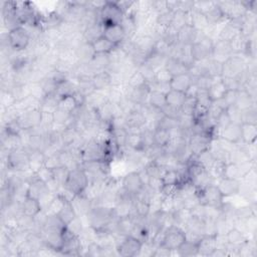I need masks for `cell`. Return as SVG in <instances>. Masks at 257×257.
<instances>
[{"instance_id":"obj_39","label":"cell","mask_w":257,"mask_h":257,"mask_svg":"<svg viewBox=\"0 0 257 257\" xmlns=\"http://www.w3.org/2000/svg\"><path fill=\"white\" fill-rule=\"evenodd\" d=\"M149 84L147 82V80L144 78V76L141 74V72L137 69L128 78L127 80V85L128 87L132 88H138V87H142Z\"/></svg>"},{"instance_id":"obj_2","label":"cell","mask_w":257,"mask_h":257,"mask_svg":"<svg viewBox=\"0 0 257 257\" xmlns=\"http://www.w3.org/2000/svg\"><path fill=\"white\" fill-rule=\"evenodd\" d=\"M185 230L181 226L172 224L162 231V236L158 242V245L173 252L177 251V249L185 242Z\"/></svg>"},{"instance_id":"obj_36","label":"cell","mask_w":257,"mask_h":257,"mask_svg":"<svg viewBox=\"0 0 257 257\" xmlns=\"http://www.w3.org/2000/svg\"><path fill=\"white\" fill-rule=\"evenodd\" d=\"M145 171L147 172V174L150 177H157V178H162L163 174L165 173V171L168 169L162 165H160L156 160H152L150 163H148L146 165V167L144 168Z\"/></svg>"},{"instance_id":"obj_11","label":"cell","mask_w":257,"mask_h":257,"mask_svg":"<svg viewBox=\"0 0 257 257\" xmlns=\"http://www.w3.org/2000/svg\"><path fill=\"white\" fill-rule=\"evenodd\" d=\"M49 193H51V190L49 189L48 185L46 183H44L43 181L39 180L35 176V174H33V177L27 182L26 196L35 198L40 201L45 196H47Z\"/></svg>"},{"instance_id":"obj_9","label":"cell","mask_w":257,"mask_h":257,"mask_svg":"<svg viewBox=\"0 0 257 257\" xmlns=\"http://www.w3.org/2000/svg\"><path fill=\"white\" fill-rule=\"evenodd\" d=\"M63 230L55 229H42L41 237L44 246L49 250L60 252L63 244Z\"/></svg>"},{"instance_id":"obj_7","label":"cell","mask_w":257,"mask_h":257,"mask_svg":"<svg viewBox=\"0 0 257 257\" xmlns=\"http://www.w3.org/2000/svg\"><path fill=\"white\" fill-rule=\"evenodd\" d=\"M7 166L10 170H30L28 163V152L22 148L11 150L7 156Z\"/></svg>"},{"instance_id":"obj_31","label":"cell","mask_w":257,"mask_h":257,"mask_svg":"<svg viewBox=\"0 0 257 257\" xmlns=\"http://www.w3.org/2000/svg\"><path fill=\"white\" fill-rule=\"evenodd\" d=\"M186 99V93L170 89L166 93V102L168 105L176 107V108H181L183 102Z\"/></svg>"},{"instance_id":"obj_18","label":"cell","mask_w":257,"mask_h":257,"mask_svg":"<svg viewBox=\"0 0 257 257\" xmlns=\"http://www.w3.org/2000/svg\"><path fill=\"white\" fill-rule=\"evenodd\" d=\"M218 235H203L198 243L199 255L210 256L218 246Z\"/></svg>"},{"instance_id":"obj_22","label":"cell","mask_w":257,"mask_h":257,"mask_svg":"<svg viewBox=\"0 0 257 257\" xmlns=\"http://www.w3.org/2000/svg\"><path fill=\"white\" fill-rule=\"evenodd\" d=\"M257 138V123H241V142L244 145H254Z\"/></svg>"},{"instance_id":"obj_46","label":"cell","mask_w":257,"mask_h":257,"mask_svg":"<svg viewBox=\"0 0 257 257\" xmlns=\"http://www.w3.org/2000/svg\"><path fill=\"white\" fill-rule=\"evenodd\" d=\"M161 112H162V114L165 115V116H168V117H171V118H176V119H179L180 116L182 115L181 109L176 108V107H173V106H170V105H168V104H166V105L161 109Z\"/></svg>"},{"instance_id":"obj_48","label":"cell","mask_w":257,"mask_h":257,"mask_svg":"<svg viewBox=\"0 0 257 257\" xmlns=\"http://www.w3.org/2000/svg\"><path fill=\"white\" fill-rule=\"evenodd\" d=\"M164 186L162 178H157V177H150L149 183L147 187L152 190L154 193H160L162 187Z\"/></svg>"},{"instance_id":"obj_16","label":"cell","mask_w":257,"mask_h":257,"mask_svg":"<svg viewBox=\"0 0 257 257\" xmlns=\"http://www.w3.org/2000/svg\"><path fill=\"white\" fill-rule=\"evenodd\" d=\"M193 83H194V81H193L192 77L187 72V73L174 75L172 77L169 85H170V89L186 93Z\"/></svg>"},{"instance_id":"obj_25","label":"cell","mask_w":257,"mask_h":257,"mask_svg":"<svg viewBox=\"0 0 257 257\" xmlns=\"http://www.w3.org/2000/svg\"><path fill=\"white\" fill-rule=\"evenodd\" d=\"M102 36V25L100 22H95L92 24L86 25L83 31L84 42L92 44L95 40Z\"/></svg>"},{"instance_id":"obj_41","label":"cell","mask_w":257,"mask_h":257,"mask_svg":"<svg viewBox=\"0 0 257 257\" xmlns=\"http://www.w3.org/2000/svg\"><path fill=\"white\" fill-rule=\"evenodd\" d=\"M138 70L141 72V74L144 76V78L147 80V82L149 83V85L154 81L155 79V73L156 70L154 68H152L149 64H147L146 62L140 64L138 66Z\"/></svg>"},{"instance_id":"obj_38","label":"cell","mask_w":257,"mask_h":257,"mask_svg":"<svg viewBox=\"0 0 257 257\" xmlns=\"http://www.w3.org/2000/svg\"><path fill=\"white\" fill-rule=\"evenodd\" d=\"M225 110L228 114V117H229L231 123H236V124L242 123V112L243 111L238 106H236L235 104L230 105Z\"/></svg>"},{"instance_id":"obj_23","label":"cell","mask_w":257,"mask_h":257,"mask_svg":"<svg viewBox=\"0 0 257 257\" xmlns=\"http://www.w3.org/2000/svg\"><path fill=\"white\" fill-rule=\"evenodd\" d=\"M91 84L94 90H103L111 85L110 73L106 70L95 72L91 78Z\"/></svg>"},{"instance_id":"obj_14","label":"cell","mask_w":257,"mask_h":257,"mask_svg":"<svg viewBox=\"0 0 257 257\" xmlns=\"http://www.w3.org/2000/svg\"><path fill=\"white\" fill-rule=\"evenodd\" d=\"M224 198L233 197L239 194L241 181L230 178H221L216 184Z\"/></svg>"},{"instance_id":"obj_26","label":"cell","mask_w":257,"mask_h":257,"mask_svg":"<svg viewBox=\"0 0 257 257\" xmlns=\"http://www.w3.org/2000/svg\"><path fill=\"white\" fill-rule=\"evenodd\" d=\"M165 67L170 71V73L174 75L187 73L189 70V66L185 64L182 60L174 57H168L165 62Z\"/></svg>"},{"instance_id":"obj_17","label":"cell","mask_w":257,"mask_h":257,"mask_svg":"<svg viewBox=\"0 0 257 257\" xmlns=\"http://www.w3.org/2000/svg\"><path fill=\"white\" fill-rule=\"evenodd\" d=\"M224 238L228 244L237 246V247H241L242 245H244L246 242L249 241V238L245 234V232L243 230H240L237 227H231L224 234Z\"/></svg>"},{"instance_id":"obj_30","label":"cell","mask_w":257,"mask_h":257,"mask_svg":"<svg viewBox=\"0 0 257 257\" xmlns=\"http://www.w3.org/2000/svg\"><path fill=\"white\" fill-rule=\"evenodd\" d=\"M236 106H238L241 110H246L248 108H251L254 106V99L253 96L247 92L244 88H241L238 90L237 100L235 103Z\"/></svg>"},{"instance_id":"obj_33","label":"cell","mask_w":257,"mask_h":257,"mask_svg":"<svg viewBox=\"0 0 257 257\" xmlns=\"http://www.w3.org/2000/svg\"><path fill=\"white\" fill-rule=\"evenodd\" d=\"M177 254L183 257H191L199 255V247L198 243L192 242L189 240H185V242L177 249Z\"/></svg>"},{"instance_id":"obj_1","label":"cell","mask_w":257,"mask_h":257,"mask_svg":"<svg viewBox=\"0 0 257 257\" xmlns=\"http://www.w3.org/2000/svg\"><path fill=\"white\" fill-rule=\"evenodd\" d=\"M90 180L86 171L82 167L70 169L68 178L63 188L68 191L71 195L77 196L84 194L87 187L89 186Z\"/></svg>"},{"instance_id":"obj_15","label":"cell","mask_w":257,"mask_h":257,"mask_svg":"<svg viewBox=\"0 0 257 257\" xmlns=\"http://www.w3.org/2000/svg\"><path fill=\"white\" fill-rule=\"evenodd\" d=\"M219 137L226 143L237 145L241 142V124L230 123L225 128H223Z\"/></svg>"},{"instance_id":"obj_47","label":"cell","mask_w":257,"mask_h":257,"mask_svg":"<svg viewBox=\"0 0 257 257\" xmlns=\"http://www.w3.org/2000/svg\"><path fill=\"white\" fill-rule=\"evenodd\" d=\"M160 210L165 213H173L174 212V205H173V197H165L162 196Z\"/></svg>"},{"instance_id":"obj_13","label":"cell","mask_w":257,"mask_h":257,"mask_svg":"<svg viewBox=\"0 0 257 257\" xmlns=\"http://www.w3.org/2000/svg\"><path fill=\"white\" fill-rule=\"evenodd\" d=\"M19 208L20 214L26 215L31 218H36L40 213L43 212L40 201L28 196H25V198L21 201V203L19 204Z\"/></svg>"},{"instance_id":"obj_24","label":"cell","mask_w":257,"mask_h":257,"mask_svg":"<svg viewBox=\"0 0 257 257\" xmlns=\"http://www.w3.org/2000/svg\"><path fill=\"white\" fill-rule=\"evenodd\" d=\"M152 140H153V145L159 148L165 149L171 142L172 140V134L169 131L156 127L152 132Z\"/></svg>"},{"instance_id":"obj_40","label":"cell","mask_w":257,"mask_h":257,"mask_svg":"<svg viewBox=\"0 0 257 257\" xmlns=\"http://www.w3.org/2000/svg\"><path fill=\"white\" fill-rule=\"evenodd\" d=\"M173 75L170 73V71L164 66L162 68H159L156 70L155 73V82H159V83H163V84H170V81L172 79ZM153 81V82H154Z\"/></svg>"},{"instance_id":"obj_8","label":"cell","mask_w":257,"mask_h":257,"mask_svg":"<svg viewBox=\"0 0 257 257\" xmlns=\"http://www.w3.org/2000/svg\"><path fill=\"white\" fill-rule=\"evenodd\" d=\"M146 187L141 179L139 171H132L125 174L121 181V189L132 197H136Z\"/></svg>"},{"instance_id":"obj_29","label":"cell","mask_w":257,"mask_h":257,"mask_svg":"<svg viewBox=\"0 0 257 257\" xmlns=\"http://www.w3.org/2000/svg\"><path fill=\"white\" fill-rule=\"evenodd\" d=\"M148 103L151 107L161 110L166 104V93L156 90V89H151L149 97H148Z\"/></svg>"},{"instance_id":"obj_34","label":"cell","mask_w":257,"mask_h":257,"mask_svg":"<svg viewBox=\"0 0 257 257\" xmlns=\"http://www.w3.org/2000/svg\"><path fill=\"white\" fill-rule=\"evenodd\" d=\"M56 215L61 219V221L65 225H67L69 222H71L74 218H76L78 216L71 201H67L65 203V205L62 207V209Z\"/></svg>"},{"instance_id":"obj_12","label":"cell","mask_w":257,"mask_h":257,"mask_svg":"<svg viewBox=\"0 0 257 257\" xmlns=\"http://www.w3.org/2000/svg\"><path fill=\"white\" fill-rule=\"evenodd\" d=\"M102 36L116 46H119L126 39V34L120 24L102 25Z\"/></svg>"},{"instance_id":"obj_19","label":"cell","mask_w":257,"mask_h":257,"mask_svg":"<svg viewBox=\"0 0 257 257\" xmlns=\"http://www.w3.org/2000/svg\"><path fill=\"white\" fill-rule=\"evenodd\" d=\"M125 145L136 152H142L147 150V144L144 132L141 133H127L125 139Z\"/></svg>"},{"instance_id":"obj_43","label":"cell","mask_w":257,"mask_h":257,"mask_svg":"<svg viewBox=\"0 0 257 257\" xmlns=\"http://www.w3.org/2000/svg\"><path fill=\"white\" fill-rule=\"evenodd\" d=\"M34 174H35V176H36L39 180L43 181V182L46 183L47 185L53 182V172H52L51 169H49V168H47V167H45V166H43L41 169H39V170H38L36 173H34Z\"/></svg>"},{"instance_id":"obj_6","label":"cell","mask_w":257,"mask_h":257,"mask_svg":"<svg viewBox=\"0 0 257 257\" xmlns=\"http://www.w3.org/2000/svg\"><path fill=\"white\" fill-rule=\"evenodd\" d=\"M143 242L139 239L127 235L123 236L122 240L116 244V254L122 257H135L141 254Z\"/></svg>"},{"instance_id":"obj_45","label":"cell","mask_w":257,"mask_h":257,"mask_svg":"<svg viewBox=\"0 0 257 257\" xmlns=\"http://www.w3.org/2000/svg\"><path fill=\"white\" fill-rule=\"evenodd\" d=\"M242 123L246 122V123H257V113H256V109L255 106L248 108L246 110H242Z\"/></svg>"},{"instance_id":"obj_37","label":"cell","mask_w":257,"mask_h":257,"mask_svg":"<svg viewBox=\"0 0 257 257\" xmlns=\"http://www.w3.org/2000/svg\"><path fill=\"white\" fill-rule=\"evenodd\" d=\"M156 127H160L169 132H173L174 130H176L177 127H179V119L176 118H171L165 115H161V117H159L157 119V126Z\"/></svg>"},{"instance_id":"obj_42","label":"cell","mask_w":257,"mask_h":257,"mask_svg":"<svg viewBox=\"0 0 257 257\" xmlns=\"http://www.w3.org/2000/svg\"><path fill=\"white\" fill-rule=\"evenodd\" d=\"M197 105V101H196V97H191V96H187L186 95V99L183 102L182 106H181V112L182 114H186V115H193L194 110L196 108Z\"/></svg>"},{"instance_id":"obj_20","label":"cell","mask_w":257,"mask_h":257,"mask_svg":"<svg viewBox=\"0 0 257 257\" xmlns=\"http://www.w3.org/2000/svg\"><path fill=\"white\" fill-rule=\"evenodd\" d=\"M91 46L94 54H106V55H110L112 52H114L118 48V46L110 42L104 36H101L97 40H95L91 44Z\"/></svg>"},{"instance_id":"obj_35","label":"cell","mask_w":257,"mask_h":257,"mask_svg":"<svg viewBox=\"0 0 257 257\" xmlns=\"http://www.w3.org/2000/svg\"><path fill=\"white\" fill-rule=\"evenodd\" d=\"M52 172H53V182L58 187H63L68 178L70 169L65 165H61V166L53 169Z\"/></svg>"},{"instance_id":"obj_44","label":"cell","mask_w":257,"mask_h":257,"mask_svg":"<svg viewBox=\"0 0 257 257\" xmlns=\"http://www.w3.org/2000/svg\"><path fill=\"white\" fill-rule=\"evenodd\" d=\"M66 228L68 230H70L73 234H75L77 236H80L83 232V226H82V222L80 220V217L77 216L76 218H74L71 222H69L66 225Z\"/></svg>"},{"instance_id":"obj_21","label":"cell","mask_w":257,"mask_h":257,"mask_svg":"<svg viewBox=\"0 0 257 257\" xmlns=\"http://www.w3.org/2000/svg\"><path fill=\"white\" fill-rule=\"evenodd\" d=\"M46 155L42 150H31L28 153L29 169L32 173H36L44 166Z\"/></svg>"},{"instance_id":"obj_27","label":"cell","mask_w":257,"mask_h":257,"mask_svg":"<svg viewBox=\"0 0 257 257\" xmlns=\"http://www.w3.org/2000/svg\"><path fill=\"white\" fill-rule=\"evenodd\" d=\"M207 91L212 101H217L221 99L227 91V88L222 80V77L216 78L212 83V85L207 89Z\"/></svg>"},{"instance_id":"obj_32","label":"cell","mask_w":257,"mask_h":257,"mask_svg":"<svg viewBox=\"0 0 257 257\" xmlns=\"http://www.w3.org/2000/svg\"><path fill=\"white\" fill-rule=\"evenodd\" d=\"M164 185H181L182 176L177 168H168L162 176Z\"/></svg>"},{"instance_id":"obj_4","label":"cell","mask_w":257,"mask_h":257,"mask_svg":"<svg viewBox=\"0 0 257 257\" xmlns=\"http://www.w3.org/2000/svg\"><path fill=\"white\" fill-rule=\"evenodd\" d=\"M98 14L101 25L120 24L124 16V12L116 1H105Z\"/></svg>"},{"instance_id":"obj_5","label":"cell","mask_w":257,"mask_h":257,"mask_svg":"<svg viewBox=\"0 0 257 257\" xmlns=\"http://www.w3.org/2000/svg\"><path fill=\"white\" fill-rule=\"evenodd\" d=\"M30 40V32L22 25L9 30L7 33L8 45L16 51L25 50L28 47Z\"/></svg>"},{"instance_id":"obj_3","label":"cell","mask_w":257,"mask_h":257,"mask_svg":"<svg viewBox=\"0 0 257 257\" xmlns=\"http://www.w3.org/2000/svg\"><path fill=\"white\" fill-rule=\"evenodd\" d=\"M196 191H197L196 194H197V198L200 205L222 209L225 198L221 194L216 184L214 183L210 184L201 190L196 189Z\"/></svg>"},{"instance_id":"obj_10","label":"cell","mask_w":257,"mask_h":257,"mask_svg":"<svg viewBox=\"0 0 257 257\" xmlns=\"http://www.w3.org/2000/svg\"><path fill=\"white\" fill-rule=\"evenodd\" d=\"M233 54H234V51L230 41L222 40V39H217L216 41H214L211 59L224 64L226 61L230 59V57Z\"/></svg>"},{"instance_id":"obj_28","label":"cell","mask_w":257,"mask_h":257,"mask_svg":"<svg viewBox=\"0 0 257 257\" xmlns=\"http://www.w3.org/2000/svg\"><path fill=\"white\" fill-rule=\"evenodd\" d=\"M79 106H80V104H79L77 98L75 97L74 93L64 95V96L58 98V107L69 112V113H73Z\"/></svg>"}]
</instances>
